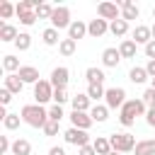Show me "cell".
I'll return each mask as SVG.
<instances>
[{"mask_svg":"<svg viewBox=\"0 0 155 155\" xmlns=\"http://www.w3.org/2000/svg\"><path fill=\"white\" fill-rule=\"evenodd\" d=\"M145 114H148V107L143 99H126V104L119 109V121H121V126L131 128L136 124V119L145 116Z\"/></svg>","mask_w":155,"mask_h":155,"instance_id":"6da1fadb","label":"cell"},{"mask_svg":"<svg viewBox=\"0 0 155 155\" xmlns=\"http://www.w3.org/2000/svg\"><path fill=\"white\" fill-rule=\"evenodd\" d=\"M19 116L31 128H44L48 124V109H44L41 104H27V107H22L19 109Z\"/></svg>","mask_w":155,"mask_h":155,"instance_id":"7a4b0ae2","label":"cell"},{"mask_svg":"<svg viewBox=\"0 0 155 155\" xmlns=\"http://www.w3.org/2000/svg\"><path fill=\"white\" fill-rule=\"evenodd\" d=\"M109 143H111V150H116V153H131V150H136L138 140L131 133H111Z\"/></svg>","mask_w":155,"mask_h":155,"instance_id":"3957f363","label":"cell"},{"mask_svg":"<svg viewBox=\"0 0 155 155\" xmlns=\"http://www.w3.org/2000/svg\"><path fill=\"white\" fill-rule=\"evenodd\" d=\"M63 138H65V143H70V145H75V148H85V145L92 143L90 133L82 131V128H75V126H70V128L63 133Z\"/></svg>","mask_w":155,"mask_h":155,"instance_id":"277c9868","label":"cell"},{"mask_svg":"<svg viewBox=\"0 0 155 155\" xmlns=\"http://www.w3.org/2000/svg\"><path fill=\"white\" fill-rule=\"evenodd\" d=\"M51 99H53V85H51V80H39L34 85V104H41L44 107Z\"/></svg>","mask_w":155,"mask_h":155,"instance_id":"5b68a950","label":"cell"},{"mask_svg":"<svg viewBox=\"0 0 155 155\" xmlns=\"http://www.w3.org/2000/svg\"><path fill=\"white\" fill-rule=\"evenodd\" d=\"M70 24H73V19H70V10L65 7V5H58L56 10H53V17H51V27L53 29H70Z\"/></svg>","mask_w":155,"mask_h":155,"instance_id":"8992f818","label":"cell"},{"mask_svg":"<svg viewBox=\"0 0 155 155\" xmlns=\"http://www.w3.org/2000/svg\"><path fill=\"white\" fill-rule=\"evenodd\" d=\"M104 104L109 109H121L126 104V90L124 87H109L104 94Z\"/></svg>","mask_w":155,"mask_h":155,"instance_id":"52a82bcc","label":"cell"},{"mask_svg":"<svg viewBox=\"0 0 155 155\" xmlns=\"http://www.w3.org/2000/svg\"><path fill=\"white\" fill-rule=\"evenodd\" d=\"M97 15H99V19L114 22V19H121V7H119L116 2L104 0V2H99V5H97Z\"/></svg>","mask_w":155,"mask_h":155,"instance_id":"ba28073f","label":"cell"},{"mask_svg":"<svg viewBox=\"0 0 155 155\" xmlns=\"http://www.w3.org/2000/svg\"><path fill=\"white\" fill-rule=\"evenodd\" d=\"M68 80H70V70L65 65H58V68L51 70V85H53V90H65Z\"/></svg>","mask_w":155,"mask_h":155,"instance_id":"9c48e42d","label":"cell"},{"mask_svg":"<svg viewBox=\"0 0 155 155\" xmlns=\"http://www.w3.org/2000/svg\"><path fill=\"white\" fill-rule=\"evenodd\" d=\"M116 5L121 7V19L131 22V19H138V17H140V10H138V5H136L133 0H119Z\"/></svg>","mask_w":155,"mask_h":155,"instance_id":"30bf717a","label":"cell"},{"mask_svg":"<svg viewBox=\"0 0 155 155\" xmlns=\"http://www.w3.org/2000/svg\"><path fill=\"white\" fill-rule=\"evenodd\" d=\"M107 31H109V22H107V19H90V22H87V36L99 39V36H104Z\"/></svg>","mask_w":155,"mask_h":155,"instance_id":"8fae6325","label":"cell"},{"mask_svg":"<svg viewBox=\"0 0 155 155\" xmlns=\"http://www.w3.org/2000/svg\"><path fill=\"white\" fill-rule=\"evenodd\" d=\"M70 124L75 126V128H82V131H87L94 121H92V116H90V111H70Z\"/></svg>","mask_w":155,"mask_h":155,"instance_id":"7c38bea8","label":"cell"},{"mask_svg":"<svg viewBox=\"0 0 155 155\" xmlns=\"http://www.w3.org/2000/svg\"><path fill=\"white\" fill-rule=\"evenodd\" d=\"M119 63H121V53H119V48L109 46V48L102 51V65H104V68H116Z\"/></svg>","mask_w":155,"mask_h":155,"instance_id":"4fadbf2b","label":"cell"},{"mask_svg":"<svg viewBox=\"0 0 155 155\" xmlns=\"http://www.w3.org/2000/svg\"><path fill=\"white\" fill-rule=\"evenodd\" d=\"M17 75L22 78L24 85H36V82L41 80V78H39V68H34V65H22Z\"/></svg>","mask_w":155,"mask_h":155,"instance_id":"5bb4252c","label":"cell"},{"mask_svg":"<svg viewBox=\"0 0 155 155\" xmlns=\"http://www.w3.org/2000/svg\"><path fill=\"white\" fill-rule=\"evenodd\" d=\"M90 97H87V92H78V94H73L70 97V104H73V111H90L92 107H90Z\"/></svg>","mask_w":155,"mask_h":155,"instance_id":"9a60e30c","label":"cell"},{"mask_svg":"<svg viewBox=\"0 0 155 155\" xmlns=\"http://www.w3.org/2000/svg\"><path fill=\"white\" fill-rule=\"evenodd\" d=\"M85 36H87V24L82 19H73V24L68 29V39L78 41V39H85Z\"/></svg>","mask_w":155,"mask_h":155,"instance_id":"2e32d148","label":"cell"},{"mask_svg":"<svg viewBox=\"0 0 155 155\" xmlns=\"http://www.w3.org/2000/svg\"><path fill=\"white\" fill-rule=\"evenodd\" d=\"M17 36H19V31H17L15 24H10V22H2V24H0V41H5V44L12 41V44H15Z\"/></svg>","mask_w":155,"mask_h":155,"instance_id":"e0dca14e","label":"cell"},{"mask_svg":"<svg viewBox=\"0 0 155 155\" xmlns=\"http://www.w3.org/2000/svg\"><path fill=\"white\" fill-rule=\"evenodd\" d=\"M133 41L136 44H150L153 41V31H150V27H145V24H138L136 29H133Z\"/></svg>","mask_w":155,"mask_h":155,"instance_id":"ac0fdd59","label":"cell"},{"mask_svg":"<svg viewBox=\"0 0 155 155\" xmlns=\"http://www.w3.org/2000/svg\"><path fill=\"white\" fill-rule=\"evenodd\" d=\"M85 78H87V82H90V85H102V82L107 80L104 68H97V65H90V68L85 70Z\"/></svg>","mask_w":155,"mask_h":155,"instance_id":"d6986e66","label":"cell"},{"mask_svg":"<svg viewBox=\"0 0 155 155\" xmlns=\"http://www.w3.org/2000/svg\"><path fill=\"white\" fill-rule=\"evenodd\" d=\"M2 87L10 90L12 94H19L22 87H24V82H22V78H19L17 73H10V75H5V85H2Z\"/></svg>","mask_w":155,"mask_h":155,"instance_id":"ffe728a7","label":"cell"},{"mask_svg":"<svg viewBox=\"0 0 155 155\" xmlns=\"http://www.w3.org/2000/svg\"><path fill=\"white\" fill-rule=\"evenodd\" d=\"M136 51H138V44H136L133 39H124V41L119 44L121 58H136Z\"/></svg>","mask_w":155,"mask_h":155,"instance_id":"44dd1931","label":"cell"},{"mask_svg":"<svg viewBox=\"0 0 155 155\" xmlns=\"http://www.w3.org/2000/svg\"><path fill=\"white\" fill-rule=\"evenodd\" d=\"M109 107L107 104H94L92 109H90V116H92V121H97V124H104L107 119H109Z\"/></svg>","mask_w":155,"mask_h":155,"instance_id":"7402d4cb","label":"cell"},{"mask_svg":"<svg viewBox=\"0 0 155 155\" xmlns=\"http://www.w3.org/2000/svg\"><path fill=\"white\" fill-rule=\"evenodd\" d=\"M136 155H155V138H143L136 143Z\"/></svg>","mask_w":155,"mask_h":155,"instance_id":"603a6c76","label":"cell"},{"mask_svg":"<svg viewBox=\"0 0 155 155\" xmlns=\"http://www.w3.org/2000/svg\"><path fill=\"white\" fill-rule=\"evenodd\" d=\"M148 78H150V75H148V70H145V68H140V65H133V68L128 70V80H131L133 85H143Z\"/></svg>","mask_w":155,"mask_h":155,"instance_id":"cb8c5ba5","label":"cell"},{"mask_svg":"<svg viewBox=\"0 0 155 155\" xmlns=\"http://www.w3.org/2000/svg\"><path fill=\"white\" fill-rule=\"evenodd\" d=\"M92 148L97 150V155H109L111 153V143H109V136H97L92 140Z\"/></svg>","mask_w":155,"mask_h":155,"instance_id":"d4e9b609","label":"cell"},{"mask_svg":"<svg viewBox=\"0 0 155 155\" xmlns=\"http://www.w3.org/2000/svg\"><path fill=\"white\" fill-rule=\"evenodd\" d=\"M10 153L12 155H31V143L27 138H17V140H12V150Z\"/></svg>","mask_w":155,"mask_h":155,"instance_id":"484cf974","label":"cell"},{"mask_svg":"<svg viewBox=\"0 0 155 155\" xmlns=\"http://www.w3.org/2000/svg\"><path fill=\"white\" fill-rule=\"evenodd\" d=\"M41 41H44L46 46H58V44H61V36H58V29H53V27H48V29H44V31H41Z\"/></svg>","mask_w":155,"mask_h":155,"instance_id":"4316f807","label":"cell"},{"mask_svg":"<svg viewBox=\"0 0 155 155\" xmlns=\"http://www.w3.org/2000/svg\"><path fill=\"white\" fill-rule=\"evenodd\" d=\"M109 31L114 36H126L128 34V22L126 19H114V22H109Z\"/></svg>","mask_w":155,"mask_h":155,"instance_id":"83f0119b","label":"cell"},{"mask_svg":"<svg viewBox=\"0 0 155 155\" xmlns=\"http://www.w3.org/2000/svg\"><path fill=\"white\" fill-rule=\"evenodd\" d=\"M2 68H5V70H7V75H10V73H19V68H22V65H19V58H17V56L7 53V56H2Z\"/></svg>","mask_w":155,"mask_h":155,"instance_id":"f1b7e54d","label":"cell"},{"mask_svg":"<svg viewBox=\"0 0 155 155\" xmlns=\"http://www.w3.org/2000/svg\"><path fill=\"white\" fill-rule=\"evenodd\" d=\"M75 48H78V41H73V39H68V36H65V39H61V44H58V51H61V56H65V58H68V56H73V53H75Z\"/></svg>","mask_w":155,"mask_h":155,"instance_id":"f546056e","label":"cell"},{"mask_svg":"<svg viewBox=\"0 0 155 155\" xmlns=\"http://www.w3.org/2000/svg\"><path fill=\"white\" fill-rule=\"evenodd\" d=\"M104 94H107L104 85H87V97H90V99L99 102V99H104Z\"/></svg>","mask_w":155,"mask_h":155,"instance_id":"4dcf8cb0","label":"cell"},{"mask_svg":"<svg viewBox=\"0 0 155 155\" xmlns=\"http://www.w3.org/2000/svg\"><path fill=\"white\" fill-rule=\"evenodd\" d=\"M53 10H56L53 5H48V2H41V5L36 7V17H39V19H51V17H53Z\"/></svg>","mask_w":155,"mask_h":155,"instance_id":"1f68e13d","label":"cell"},{"mask_svg":"<svg viewBox=\"0 0 155 155\" xmlns=\"http://www.w3.org/2000/svg\"><path fill=\"white\" fill-rule=\"evenodd\" d=\"M15 46H17V51H29V46H31V36H29L27 31H19Z\"/></svg>","mask_w":155,"mask_h":155,"instance_id":"d6a6232c","label":"cell"},{"mask_svg":"<svg viewBox=\"0 0 155 155\" xmlns=\"http://www.w3.org/2000/svg\"><path fill=\"white\" fill-rule=\"evenodd\" d=\"M19 121H22V116H19V114H12V111H10V114L5 116V121H2V126H5L7 131H15V128H19Z\"/></svg>","mask_w":155,"mask_h":155,"instance_id":"836d02e7","label":"cell"},{"mask_svg":"<svg viewBox=\"0 0 155 155\" xmlns=\"http://www.w3.org/2000/svg\"><path fill=\"white\" fill-rule=\"evenodd\" d=\"M12 15H17V5H12V2H0V17H2V19H10Z\"/></svg>","mask_w":155,"mask_h":155,"instance_id":"e575fe53","label":"cell"},{"mask_svg":"<svg viewBox=\"0 0 155 155\" xmlns=\"http://www.w3.org/2000/svg\"><path fill=\"white\" fill-rule=\"evenodd\" d=\"M17 19H19V24H24V27H31L39 17H36V10L34 12H22V15H17Z\"/></svg>","mask_w":155,"mask_h":155,"instance_id":"d590c367","label":"cell"},{"mask_svg":"<svg viewBox=\"0 0 155 155\" xmlns=\"http://www.w3.org/2000/svg\"><path fill=\"white\" fill-rule=\"evenodd\" d=\"M63 116H65V114H63V107H58V104L48 107V119H51V121H58V124H61Z\"/></svg>","mask_w":155,"mask_h":155,"instance_id":"8d00e7d4","label":"cell"},{"mask_svg":"<svg viewBox=\"0 0 155 155\" xmlns=\"http://www.w3.org/2000/svg\"><path fill=\"white\" fill-rule=\"evenodd\" d=\"M41 131H44V136H58V131H61V124H58V121H51V119H48V124H46V126H44Z\"/></svg>","mask_w":155,"mask_h":155,"instance_id":"74e56055","label":"cell"},{"mask_svg":"<svg viewBox=\"0 0 155 155\" xmlns=\"http://www.w3.org/2000/svg\"><path fill=\"white\" fill-rule=\"evenodd\" d=\"M68 99H70V97H68V92H65V90H53V104L63 107Z\"/></svg>","mask_w":155,"mask_h":155,"instance_id":"f35d334b","label":"cell"},{"mask_svg":"<svg viewBox=\"0 0 155 155\" xmlns=\"http://www.w3.org/2000/svg\"><path fill=\"white\" fill-rule=\"evenodd\" d=\"M140 99L145 102V107H148V109H150V107H155V90H153V87H148V90L143 92V97H140Z\"/></svg>","mask_w":155,"mask_h":155,"instance_id":"ab89813d","label":"cell"},{"mask_svg":"<svg viewBox=\"0 0 155 155\" xmlns=\"http://www.w3.org/2000/svg\"><path fill=\"white\" fill-rule=\"evenodd\" d=\"M10 102H12V92L2 87V90H0V104H2V107H7Z\"/></svg>","mask_w":155,"mask_h":155,"instance_id":"60d3db41","label":"cell"},{"mask_svg":"<svg viewBox=\"0 0 155 155\" xmlns=\"http://www.w3.org/2000/svg\"><path fill=\"white\" fill-rule=\"evenodd\" d=\"M12 150V143H10V138L7 136H0V153L5 155V153H10Z\"/></svg>","mask_w":155,"mask_h":155,"instance_id":"b9f144b4","label":"cell"},{"mask_svg":"<svg viewBox=\"0 0 155 155\" xmlns=\"http://www.w3.org/2000/svg\"><path fill=\"white\" fill-rule=\"evenodd\" d=\"M143 51H145V56H148V61H155V41H150V44H145V46H143Z\"/></svg>","mask_w":155,"mask_h":155,"instance_id":"7bdbcfd3","label":"cell"},{"mask_svg":"<svg viewBox=\"0 0 155 155\" xmlns=\"http://www.w3.org/2000/svg\"><path fill=\"white\" fill-rule=\"evenodd\" d=\"M78 155H97V150H94L92 143H90V145H85V148H78Z\"/></svg>","mask_w":155,"mask_h":155,"instance_id":"ee69618b","label":"cell"},{"mask_svg":"<svg viewBox=\"0 0 155 155\" xmlns=\"http://www.w3.org/2000/svg\"><path fill=\"white\" fill-rule=\"evenodd\" d=\"M145 121H148V126H153V128H155V107H150V109H148Z\"/></svg>","mask_w":155,"mask_h":155,"instance_id":"f6af8a7d","label":"cell"},{"mask_svg":"<svg viewBox=\"0 0 155 155\" xmlns=\"http://www.w3.org/2000/svg\"><path fill=\"white\" fill-rule=\"evenodd\" d=\"M145 70H148V75H150V80L155 78V61H148L145 63Z\"/></svg>","mask_w":155,"mask_h":155,"instance_id":"bcb514c9","label":"cell"},{"mask_svg":"<svg viewBox=\"0 0 155 155\" xmlns=\"http://www.w3.org/2000/svg\"><path fill=\"white\" fill-rule=\"evenodd\" d=\"M48 155H65V150H63L61 145H53V148L48 150Z\"/></svg>","mask_w":155,"mask_h":155,"instance_id":"7dc6e473","label":"cell"},{"mask_svg":"<svg viewBox=\"0 0 155 155\" xmlns=\"http://www.w3.org/2000/svg\"><path fill=\"white\" fill-rule=\"evenodd\" d=\"M150 31H153V41H155V24H153V27H150Z\"/></svg>","mask_w":155,"mask_h":155,"instance_id":"c3c4849f","label":"cell"},{"mask_svg":"<svg viewBox=\"0 0 155 155\" xmlns=\"http://www.w3.org/2000/svg\"><path fill=\"white\" fill-rule=\"evenodd\" d=\"M109 155H121V153H116V150H111V153H109Z\"/></svg>","mask_w":155,"mask_h":155,"instance_id":"681fc988","label":"cell"},{"mask_svg":"<svg viewBox=\"0 0 155 155\" xmlns=\"http://www.w3.org/2000/svg\"><path fill=\"white\" fill-rule=\"evenodd\" d=\"M150 87H153V90H155V78H153V85H150Z\"/></svg>","mask_w":155,"mask_h":155,"instance_id":"f907efd6","label":"cell"},{"mask_svg":"<svg viewBox=\"0 0 155 155\" xmlns=\"http://www.w3.org/2000/svg\"><path fill=\"white\" fill-rule=\"evenodd\" d=\"M153 19H155V7H153Z\"/></svg>","mask_w":155,"mask_h":155,"instance_id":"816d5d0a","label":"cell"}]
</instances>
